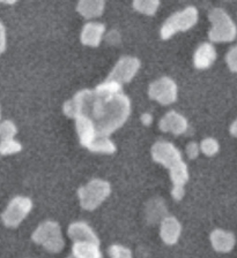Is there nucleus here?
<instances>
[{
  "mask_svg": "<svg viewBox=\"0 0 237 258\" xmlns=\"http://www.w3.org/2000/svg\"><path fill=\"white\" fill-rule=\"evenodd\" d=\"M6 48V30L4 24L0 22V54L5 51Z\"/></svg>",
  "mask_w": 237,
  "mask_h": 258,
  "instance_id": "obj_25",
  "label": "nucleus"
},
{
  "mask_svg": "<svg viewBox=\"0 0 237 258\" xmlns=\"http://www.w3.org/2000/svg\"><path fill=\"white\" fill-rule=\"evenodd\" d=\"M152 156L153 159L162 164L170 172L185 164L178 149L170 142H156L152 148Z\"/></svg>",
  "mask_w": 237,
  "mask_h": 258,
  "instance_id": "obj_7",
  "label": "nucleus"
},
{
  "mask_svg": "<svg viewBox=\"0 0 237 258\" xmlns=\"http://www.w3.org/2000/svg\"><path fill=\"white\" fill-rule=\"evenodd\" d=\"M111 187L109 182L100 179L91 180L86 185L79 188L80 205L88 211H93L109 197Z\"/></svg>",
  "mask_w": 237,
  "mask_h": 258,
  "instance_id": "obj_2",
  "label": "nucleus"
},
{
  "mask_svg": "<svg viewBox=\"0 0 237 258\" xmlns=\"http://www.w3.org/2000/svg\"><path fill=\"white\" fill-rule=\"evenodd\" d=\"M200 149H202V151L206 156H214L219 151V143L214 139L208 137V139H205L202 144H200Z\"/></svg>",
  "mask_w": 237,
  "mask_h": 258,
  "instance_id": "obj_22",
  "label": "nucleus"
},
{
  "mask_svg": "<svg viewBox=\"0 0 237 258\" xmlns=\"http://www.w3.org/2000/svg\"><path fill=\"white\" fill-rule=\"evenodd\" d=\"M22 150V145L15 140H6L0 141V155L7 156L13 155V153L20 152Z\"/></svg>",
  "mask_w": 237,
  "mask_h": 258,
  "instance_id": "obj_19",
  "label": "nucleus"
},
{
  "mask_svg": "<svg viewBox=\"0 0 237 258\" xmlns=\"http://www.w3.org/2000/svg\"><path fill=\"white\" fill-rule=\"evenodd\" d=\"M210 21L213 27L208 32V37L213 42H231L236 37L235 23L222 8H214L210 12Z\"/></svg>",
  "mask_w": 237,
  "mask_h": 258,
  "instance_id": "obj_3",
  "label": "nucleus"
},
{
  "mask_svg": "<svg viewBox=\"0 0 237 258\" xmlns=\"http://www.w3.org/2000/svg\"><path fill=\"white\" fill-rule=\"evenodd\" d=\"M17 126L12 121L6 120L0 123V141L13 140L14 136L17 135Z\"/></svg>",
  "mask_w": 237,
  "mask_h": 258,
  "instance_id": "obj_18",
  "label": "nucleus"
},
{
  "mask_svg": "<svg viewBox=\"0 0 237 258\" xmlns=\"http://www.w3.org/2000/svg\"><path fill=\"white\" fill-rule=\"evenodd\" d=\"M106 31L104 24L99 22H89L83 27L81 32V42L88 46L96 47L100 45L103 38V34Z\"/></svg>",
  "mask_w": 237,
  "mask_h": 258,
  "instance_id": "obj_13",
  "label": "nucleus"
},
{
  "mask_svg": "<svg viewBox=\"0 0 237 258\" xmlns=\"http://www.w3.org/2000/svg\"><path fill=\"white\" fill-rule=\"evenodd\" d=\"M160 129L162 132H170L175 135H180L187 129V120L177 112L171 111L167 113L160 121Z\"/></svg>",
  "mask_w": 237,
  "mask_h": 258,
  "instance_id": "obj_11",
  "label": "nucleus"
},
{
  "mask_svg": "<svg viewBox=\"0 0 237 258\" xmlns=\"http://www.w3.org/2000/svg\"><path fill=\"white\" fill-rule=\"evenodd\" d=\"M108 252L110 258H132L131 250L119 244H112Z\"/></svg>",
  "mask_w": 237,
  "mask_h": 258,
  "instance_id": "obj_21",
  "label": "nucleus"
},
{
  "mask_svg": "<svg viewBox=\"0 0 237 258\" xmlns=\"http://www.w3.org/2000/svg\"><path fill=\"white\" fill-rule=\"evenodd\" d=\"M226 60H227L228 67L230 68V71L237 73V46L232 47L231 50L228 52Z\"/></svg>",
  "mask_w": 237,
  "mask_h": 258,
  "instance_id": "obj_23",
  "label": "nucleus"
},
{
  "mask_svg": "<svg viewBox=\"0 0 237 258\" xmlns=\"http://www.w3.org/2000/svg\"><path fill=\"white\" fill-rule=\"evenodd\" d=\"M148 94L152 99L162 105H169L177 98V87L170 78H161L150 86Z\"/></svg>",
  "mask_w": 237,
  "mask_h": 258,
  "instance_id": "obj_8",
  "label": "nucleus"
},
{
  "mask_svg": "<svg viewBox=\"0 0 237 258\" xmlns=\"http://www.w3.org/2000/svg\"><path fill=\"white\" fill-rule=\"evenodd\" d=\"M67 258H76V257H74V256H73V255H71V256H68V257H67Z\"/></svg>",
  "mask_w": 237,
  "mask_h": 258,
  "instance_id": "obj_28",
  "label": "nucleus"
},
{
  "mask_svg": "<svg viewBox=\"0 0 237 258\" xmlns=\"http://www.w3.org/2000/svg\"><path fill=\"white\" fill-rule=\"evenodd\" d=\"M140 68V61L133 56H123L119 61L116 63V66L112 72L108 76L107 81L119 83L123 86L124 83L130 82L134 78L136 72Z\"/></svg>",
  "mask_w": 237,
  "mask_h": 258,
  "instance_id": "obj_9",
  "label": "nucleus"
},
{
  "mask_svg": "<svg viewBox=\"0 0 237 258\" xmlns=\"http://www.w3.org/2000/svg\"><path fill=\"white\" fill-rule=\"evenodd\" d=\"M106 4L104 2H80L76 6V10L82 16L87 19L100 16L104 11Z\"/></svg>",
  "mask_w": 237,
  "mask_h": 258,
  "instance_id": "obj_17",
  "label": "nucleus"
},
{
  "mask_svg": "<svg viewBox=\"0 0 237 258\" xmlns=\"http://www.w3.org/2000/svg\"><path fill=\"white\" fill-rule=\"evenodd\" d=\"M199 150L200 149L198 147V144H197L196 142L188 143V145L186 147V153H187L188 158H191V159L197 158L199 155Z\"/></svg>",
  "mask_w": 237,
  "mask_h": 258,
  "instance_id": "obj_24",
  "label": "nucleus"
},
{
  "mask_svg": "<svg viewBox=\"0 0 237 258\" xmlns=\"http://www.w3.org/2000/svg\"><path fill=\"white\" fill-rule=\"evenodd\" d=\"M0 116H2V115H0Z\"/></svg>",
  "mask_w": 237,
  "mask_h": 258,
  "instance_id": "obj_29",
  "label": "nucleus"
},
{
  "mask_svg": "<svg viewBox=\"0 0 237 258\" xmlns=\"http://www.w3.org/2000/svg\"><path fill=\"white\" fill-rule=\"evenodd\" d=\"M68 236L75 242H89V243L100 244V240L95 232L88 224L83 221H76L68 226Z\"/></svg>",
  "mask_w": 237,
  "mask_h": 258,
  "instance_id": "obj_10",
  "label": "nucleus"
},
{
  "mask_svg": "<svg viewBox=\"0 0 237 258\" xmlns=\"http://www.w3.org/2000/svg\"><path fill=\"white\" fill-rule=\"evenodd\" d=\"M31 237L34 242L43 245L50 252H59L65 244L59 224L51 220L39 225Z\"/></svg>",
  "mask_w": 237,
  "mask_h": 258,
  "instance_id": "obj_4",
  "label": "nucleus"
},
{
  "mask_svg": "<svg viewBox=\"0 0 237 258\" xmlns=\"http://www.w3.org/2000/svg\"><path fill=\"white\" fill-rule=\"evenodd\" d=\"M213 248L219 252H229L235 245L234 234L224 232L222 229H215L211 234Z\"/></svg>",
  "mask_w": 237,
  "mask_h": 258,
  "instance_id": "obj_14",
  "label": "nucleus"
},
{
  "mask_svg": "<svg viewBox=\"0 0 237 258\" xmlns=\"http://www.w3.org/2000/svg\"><path fill=\"white\" fill-rule=\"evenodd\" d=\"M31 209H33V202H31L30 199L23 196L14 197L3 213V223L7 227H18L22 223L23 219L29 215Z\"/></svg>",
  "mask_w": 237,
  "mask_h": 258,
  "instance_id": "obj_6",
  "label": "nucleus"
},
{
  "mask_svg": "<svg viewBox=\"0 0 237 258\" xmlns=\"http://www.w3.org/2000/svg\"><path fill=\"white\" fill-rule=\"evenodd\" d=\"M198 21V11L194 6L172 14L161 28L162 39H169L172 35L179 31H186Z\"/></svg>",
  "mask_w": 237,
  "mask_h": 258,
  "instance_id": "obj_5",
  "label": "nucleus"
},
{
  "mask_svg": "<svg viewBox=\"0 0 237 258\" xmlns=\"http://www.w3.org/2000/svg\"><path fill=\"white\" fill-rule=\"evenodd\" d=\"M230 133H231V135H234V136H236V137H237V120H236V121H234V123L231 124V127H230Z\"/></svg>",
  "mask_w": 237,
  "mask_h": 258,
  "instance_id": "obj_27",
  "label": "nucleus"
},
{
  "mask_svg": "<svg viewBox=\"0 0 237 258\" xmlns=\"http://www.w3.org/2000/svg\"><path fill=\"white\" fill-rule=\"evenodd\" d=\"M141 121H143L144 124H146V126H150V124L152 123V121H153L152 114H150V113H144V114L141 115Z\"/></svg>",
  "mask_w": 237,
  "mask_h": 258,
  "instance_id": "obj_26",
  "label": "nucleus"
},
{
  "mask_svg": "<svg viewBox=\"0 0 237 258\" xmlns=\"http://www.w3.org/2000/svg\"><path fill=\"white\" fill-rule=\"evenodd\" d=\"M216 52L214 46L210 43H204L197 48L195 53V66L199 70L208 68L215 61Z\"/></svg>",
  "mask_w": 237,
  "mask_h": 258,
  "instance_id": "obj_15",
  "label": "nucleus"
},
{
  "mask_svg": "<svg viewBox=\"0 0 237 258\" xmlns=\"http://www.w3.org/2000/svg\"><path fill=\"white\" fill-rule=\"evenodd\" d=\"M78 116L86 118L96 134L108 137L125 123L131 112V103L122 92H109L95 88L85 89L73 97ZM75 118V119H76Z\"/></svg>",
  "mask_w": 237,
  "mask_h": 258,
  "instance_id": "obj_1",
  "label": "nucleus"
},
{
  "mask_svg": "<svg viewBox=\"0 0 237 258\" xmlns=\"http://www.w3.org/2000/svg\"><path fill=\"white\" fill-rule=\"evenodd\" d=\"M180 233H182V226L175 217H166L161 223V237L164 243L175 244L178 241Z\"/></svg>",
  "mask_w": 237,
  "mask_h": 258,
  "instance_id": "obj_12",
  "label": "nucleus"
},
{
  "mask_svg": "<svg viewBox=\"0 0 237 258\" xmlns=\"http://www.w3.org/2000/svg\"><path fill=\"white\" fill-rule=\"evenodd\" d=\"M72 255L76 258H102L100 244L89 242H75L72 248Z\"/></svg>",
  "mask_w": 237,
  "mask_h": 258,
  "instance_id": "obj_16",
  "label": "nucleus"
},
{
  "mask_svg": "<svg viewBox=\"0 0 237 258\" xmlns=\"http://www.w3.org/2000/svg\"><path fill=\"white\" fill-rule=\"evenodd\" d=\"M160 6L159 2H134L133 7L140 13H144L146 15H153L155 14L156 10Z\"/></svg>",
  "mask_w": 237,
  "mask_h": 258,
  "instance_id": "obj_20",
  "label": "nucleus"
}]
</instances>
